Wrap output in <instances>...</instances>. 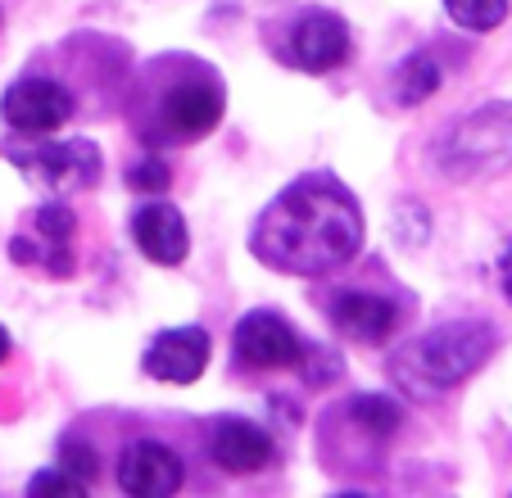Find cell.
I'll use <instances>...</instances> for the list:
<instances>
[{
  "label": "cell",
  "instance_id": "ffe728a7",
  "mask_svg": "<svg viewBox=\"0 0 512 498\" xmlns=\"http://www.w3.org/2000/svg\"><path fill=\"white\" fill-rule=\"evenodd\" d=\"M127 182H132L136 191H164L173 177H168V163L164 159H141L132 168V177H127Z\"/></svg>",
  "mask_w": 512,
  "mask_h": 498
},
{
  "label": "cell",
  "instance_id": "3957f363",
  "mask_svg": "<svg viewBox=\"0 0 512 498\" xmlns=\"http://www.w3.org/2000/svg\"><path fill=\"white\" fill-rule=\"evenodd\" d=\"M435 159L454 182L467 177H499L512 168V100H490V105L463 114L435 145Z\"/></svg>",
  "mask_w": 512,
  "mask_h": 498
},
{
  "label": "cell",
  "instance_id": "2e32d148",
  "mask_svg": "<svg viewBox=\"0 0 512 498\" xmlns=\"http://www.w3.org/2000/svg\"><path fill=\"white\" fill-rule=\"evenodd\" d=\"M449 19L467 32H494L508 19V0H445Z\"/></svg>",
  "mask_w": 512,
  "mask_h": 498
},
{
  "label": "cell",
  "instance_id": "52a82bcc",
  "mask_svg": "<svg viewBox=\"0 0 512 498\" xmlns=\"http://www.w3.org/2000/svg\"><path fill=\"white\" fill-rule=\"evenodd\" d=\"M209 331L200 326H173V331H159L145 349V372L155 381H168V385H191L200 381V372L209 367Z\"/></svg>",
  "mask_w": 512,
  "mask_h": 498
},
{
  "label": "cell",
  "instance_id": "277c9868",
  "mask_svg": "<svg viewBox=\"0 0 512 498\" xmlns=\"http://www.w3.org/2000/svg\"><path fill=\"white\" fill-rule=\"evenodd\" d=\"M5 154H10V163H19L23 173H32L41 186H50L59 195L87 191L100 177V150L91 141H82V136L78 141H41L32 150L10 145Z\"/></svg>",
  "mask_w": 512,
  "mask_h": 498
},
{
  "label": "cell",
  "instance_id": "5bb4252c",
  "mask_svg": "<svg viewBox=\"0 0 512 498\" xmlns=\"http://www.w3.org/2000/svg\"><path fill=\"white\" fill-rule=\"evenodd\" d=\"M440 91V64L431 55H408L395 68V100L399 105H422Z\"/></svg>",
  "mask_w": 512,
  "mask_h": 498
},
{
  "label": "cell",
  "instance_id": "7402d4cb",
  "mask_svg": "<svg viewBox=\"0 0 512 498\" xmlns=\"http://www.w3.org/2000/svg\"><path fill=\"white\" fill-rule=\"evenodd\" d=\"M5 358H10V331L0 326V363H5Z\"/></svg>",
  "mask_w": 512,
  "mask_h": 498
},
{
  "label": "cell",
  "instance_id": "44dd1931",
  "mask_svg": "<svg viewBox=\"0 0 512 498\" xmlns=\"http://www.w3.org/2000/svg\"><path fill=\"white\" fill-rule=\"evenodd\" d=\"M499 281H503V295L512 299V240H508V249H503V259H499Z\"/></svg>",
  "mask_w": 512,
  "mask_h": 498
},
{
  "label": "cell",
  "instance_id": "ac0fdd59",
  "mask_svg": "<svg viewBox=\"0 0 512 498\" xmlns=\"http://www.w3.org/2000/svg\"><path fill=\"white\" fill-rule=\"evenodd\" d=\"M59 467L73 471V476H78L82 485H87V480H96L100 462H96V453H91V444H87V440H73V435H68L64 449H59Z\"/></svg>",
  "mask_w": 512,
  "mask_h": 498
},
{
  "label": "cell",
  "instance_id": "ba28073f",
  "mask_svg": "<svg viewBox=\"0 0 512 498\" xmlns=\"http://www.w3.org/2000/svg\"><path fill=\"white\" fill-rule=\"evenodd\" d=\"M236 354H241L245 367H259V372H272V367H300L304 363L300 336H295L277 313L241 317V326H236Z\"/></svg>",
  "mask_w": 512,
  "mask_h": 498
},
{
  "label": "cell",
  "instance_id": "9c48e42d",
  "mask_svg": "<svg viewBox=\"0 0 512 498\" xmlns=\"http://www.w3.org/2000/svg\"><path fill=\"white\" fill-rule=\"evenodd\" d=\"M223 118V91L213 82H177L159 105V123L173 141H200Z\"/></svg>",
  "mask_w": 512,
  "mask_h": 498
},
{
  "label": "cell",
  "instance_id": "e0dca14e",
  "mask_svg": "<svg viewBox=\"0 0 512 498\" xmlns=\"http://www.w3.org/2000/svg\"><path fill=\"white\" fill-rule=\"evenodd\" d=\"M37 227H41V236L50 240V249H55L59 272H68V240H73V213H68L64 204H46V209L37 213Z\"/></svg>",
  "mask_w": 512,
  "mask_h": 498
},
{
  "label": "cell",
  "instance_id": "9a60e30c",
  "mask_svg": "<svg viewBox=\"0 0 512 498\" xmlns=\"http://www.w3.org/2000/svg\"><path fill=\"white\" fill-rule=\"evenodd\" d=\"M349 417H354V426H363V431H372L377 440H386V435L399 431V403L386 399V394H358V399H349Z\"/></svg>",
  "mask_w": 512,
  "mask_h": 498
},
{
  "label": "cell",
  "instance_id": "30bf717a",
  "mask_svg": "<svg viewBox=\"0 0 512 498\" xmlns=\"http://www.w3.org/2000/svg\"><path fill=\"white\" fill-rule=\"evenodd\" d=\"M349 55V28L340 14L309 10L304 19H295L290 28V59L304 73H327V68L345 64Z\"/></svg>",
  "mask_w": 512,
  "mask_h": 498
},
{
  "label": "cell",
  "instance_id": "8992f818",
  "mask_svg": "<svg viewBox=\"0 0 512 498\" xmlns=\"http://www.w3.org/2000/svg\"><path fill=\"white\" fill-rule=\"evenodd\" d=\"M182 458L159 440H136L118 458V485L132 498H168L182 489Z\"/></svg>",
  "mask_w": 512,
  "mask_h": 498
},
{
  "label": "cell",
  "instance_id": "4fadbf2b",
  "mask_svg": "<svg viewBox=\"0 0 512 498\" xmlns=\"http://www.w3.org/2000/svg\"><path fill=\"white\" fill-rule=\"evenodd\" d=\"M209 453H213V462H218L223 471L245 476V471H259V467H268L272 462V435L263 431V426H254V422L227 417V422L213 426Z\"/></svg>",
  "mask_w": 512,
  "mask_h": 498
},
{
  "label": "cell",
  "instance_id": "5b68a950",
  "mask_svg": "<svg viewBox=\"0 0 512 498\" xmlns=\"http://www.w3.org/2000/svg\"><path fill=\"white\" fill-rule=\"evenodd\" d=\"M0 114H5V123H10L14 132L46 136L73 118V96H68L59 82H50V77H23V82H14V87L5 91Z\"/></svg>",
  "mask_w": 512,
  "mask_h": 498
},
{
  "label": "cell",
  "instance_id": "7c38bea8",
  "mask_svg": "<svg viewBox=\"0 0 512 498\" xmlns=\"http://www.w3.org/2000/svg\"><path fill=\"white\" fill-rule=\"evenodd\" d=\"M331 317L349 340H363V345H381L399 326V308L381 295H368V290H340L331 299Z\"/></svg>",
  "mask_w": 512,
  "mask_h": 498
},
{
  "label": "cell",
  "instance_id": "d6986e66",
  "mask_svg": "<svg viewBox=\"0 0 512 498\" xmlns=\"http://www.w3.org/2000/svg\"><path fill=\"white\" fill-rule=\"evenodd\" d=\"M28 494H32V498H50V494H82V480L73 476V471L55 467V471H41V476H32Z\"/></svg>",
  "mask_w": 512,
  "mask_h": 498
},
{
  "label": "cell",
  "instance_id": "6da1fadb",
  "mask_svg": "<svg viewBox=\"0 0 512 498\" xmlns=\"http://www.w3.org/2000/svg\"><path fill=\"white\" fill-rule=\"evenodd\" d=\"M363 245V213L345 182L309 173L290 182L254 222V254L277 272L322 277L345 268Z\"/></svg>",
  "mask_w": 512,
  "mask_h": 498
},
{
  "label": "cell",
  "instance_id": "7a4b0ae2",
  "mask_svg": "<svg viewBox=\"0 0 512 498\" xmlns=\"http://www.w3.org/2000/svg\"><path fill=\"white\" fill-rule=\"evenodd\" d=\"M499 336H494L490 322H445L431 326L426 336H417L413 345H404L395 358H390V381L408 394V399L426 403L435 394H445L449 385L467 381L485 358L494 354Z\"/></svg>",
  "mask_w": 512,
  "mask_h": 498
},
{
  "label": "cell",
  "instance_id": "8fae6325",
  "mask_svg": "<svg viewBox=\"0 0 512 498\" xmlns=\"http://www.w3.org/2000/svg\"><path fill=\"white\" fill-rule=\"evenodd\" d=\"M132 236L141 245V254L159 268H177L191 249V236H186V218L173 209V204H145L132 218Z\"/></svg>",
  "mask_w": 512,
  "mask_h": 498
}]
</instances>
